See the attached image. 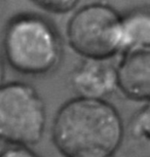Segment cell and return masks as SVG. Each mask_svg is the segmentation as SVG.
Returning <instances> with one entry per match:
<instances>
[{
    "mask_svg": "<svg viewBox=\"0 0 150 157\" xmlns=\"http://www.w3.org/2000/svg\"><path fill=\"white\" fill-rule=\"evenodd\" d=\"M125 136L119 111L108 100L74 97L56 112L51 139L63 157L115 156Z\"/></svg>",
    "mask_w": 150,
    "mask_h": 157,
    "instance_id": "6da1fadb",
    "label": "cell"
},
{
    "mask_svg": "<svg viewBox=\"0 0 150 157\" xmlns=\"http://www.w3.org/2000/svg\"><path fill=\"white\" fill-rule=\"evenodd\" d=\"M1 48L4 62L24 76L48 75L58 69L63 58L57 28L45 17L32 13L10 19L2 33Z\"/></svg>",
    "mask_w": 150,
    "mask_h": 157,
    "instance_id": "7a4b0ae2",
    "label": "cell"
},
{
    "mask_svg": "<svg viewBox=\"0 0 150 157\" xmlns=\"http://www.w3.org/2000/svg\"><path fill=\"white\" fill-rule=\"evenodd\" d=\"M46 107L33 85L11 81L0 85V146L33 147L43 139Z\"/></svg>",
    "mask_w": 150,
    "mask_h": 157,
    "instance_id": "3957f363",
    "label": "cell"
},
{
    "mask_svg": "<svg viewBox=\"0 0 150 157\" xmlns=\"http://www.w3.org/2000/svg\"><path fill=\"white\" fill-rule=\"evenodd\" d=\"M66 37L82 59L111 60L121 52V13L105 2L82 5L67 23Z\"/></svg>",
    "mask_w": 150,
    "mask_h": 157,
    "instance_id": "277c9868",
    "label": "cell"
},
{
    "mask_svg": "<svg viewBox=\"0 0 150 157\" xmlns=\"http://www.w3.org/2000/svg\"><path fill=\"white\" fill-rule=\"evenodd\" d=\"M69 85L76 97L107 100L117 91L116 67L110 60L82 59L70 73Z\"/></svg>",
    "mask_w": 150,
    "mask_h": 157,
    "instance_id": "5b68a950",
    "label": "cell"
},
{
    "mask_svg": "<svg viewBox=\"0 0 150 157\" xmlns=\"http://www.w3.org/2000/svg\"><path fill=\"white\" fill-rule=\"evenodd\" d=\"M115 67L117 90L128 100L149 103L150 49L121 54Z\"/></svg>",
    "mask_w": 150,
    "mask_h": 157,
    "instance_id": "8992f818",
    "label": "cell"
},
{
    "mask_svg": "<svg viewBox=\"0 0 150 157\" xmlns=\"http://www.w3.org/2000/svg\"><path fill=\"white\" fill-rule=\"evenodd\" d=\"M148 49H150V13L148 8H135L121 14L120 55Z\"/></svg>",
    "mask_w": 150,
    "mask_h": 157,
    "instance_id": "52a82bcc",
    "label": "cell"
},
{
    "mask_svg": "<svg viewBox=\"0 0 150 157\" xmlns=\"http://www.w3.org/2000/svg\"><path fill=\"white\" fill-rule=\"evenodd\" d=\"M150 108L149 103H145L139 110H137L129 121L125 134L132 141L138 144H145L148 146L150 141Z\"/></svg>",
    "mask_w": 150,
    "mask_h": 157,
    "instance_id": "ba28073f",
    "label": "cell"
},
{
    "mask_svg": "<svg viewBox=\"0 0 150 157\" xmlns=\"http://www.w3.org/2000/svg\"><path fill=\"white\" fill-rule=\"evenodd\" d=\"M42 10L55 14H65L74 11L81 0H31Z\"/></svg>",
    "mask_w": 150,
    "mask_h": 157,
    "instance_id": "9c48e42d",
    "label": "cell"
},
{
    "mask_svg": "<svg viewBox=\"0 0 150 157\" xmlns=\"http://www.w3.org/2000/svg\"><path fill=\"white\" fill-rule=\"evenodd\" d=\"M0 157H43L29 147H3Z\"/></svg>",
    "mask_w": 150,
    "mask_h": 157,
    "instance_id": "30bf717a",
    "label": "cell"
},
{
    "mask_svg": "<svg viewBox=\"0 0 150 157\" xmlns=\"http://www.w3.org/2000/svg\"><path fill=\"white\" fill-rule=\"evenodd\" d=\"M4 78H5V64L3 58L0 56V85L4 83Z\"/></svg>",
    "mask_w": 150,
    "mask_h": 157,
    "instance_id": "8fae6325",
    "label": "cell"
},
{
    "mask_svg": "<svg viewBox=\"0 0 150 157\" xmlns=\"http://www.w3.org/2000/svg\"><path fill=\"white\" fill-rule=\"evenodd\" d=\"M111 157H115V156H111Z\"/></svg>",
    "mask_w": 150,
    "mask_h": 157,
    "instance_id": "7c38bea8",
    "label": "cell"
},
{
    "mask_svg": "<svg viewBox=\"0 0 150 157\" xmlns=\"http://www.w3.org/2000/svg\"><path fill=\"white\" fill-rule=\"evenodd\" d=\"M0 1H1V0H0Z\"/></svg>",
    "mask_w": 150,
    "mask_h": 157,
    "instance_id": "4fadbf2b",
    "label": "cell"
}]
</instances>
